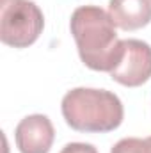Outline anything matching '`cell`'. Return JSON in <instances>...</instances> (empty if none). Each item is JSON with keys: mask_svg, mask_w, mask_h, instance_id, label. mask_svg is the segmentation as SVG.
I'll return each instance as SVG.
<instances>
[{"mask_svg": "<svg viewBox=\"0 0 151 153\" xmlns=\"http://www.w3.org/2000/svg\"><path fill=\"white\" fill-rule=\"evenodd\" d=\"M110 153H151V137H124L114 144Z\"/></svg>", "mask_w": 151, "mask_h": 153, "instance_id": "52a82bcc", "label": "cell"}, {"mask_svg": "<svg viewBox=\"0 0 151 153\" xmlns=\"http://www.w3.org/2000/svg\"><path fill=\"white\" fill-rule=\"evenodd\" d=\"M44 27V16L32 0L0 2V39L13 48H27L36 43Z\"/></svg>", "mask_w": 151, "mask_h": 153, "instance_id": "3957f363", "label": "cell"}, {"mask_svg": "<svg viewBox=\"0 0 151 153\" xmlns=\"http://www.w3.org/2000/svg\"><path fill=\"white\" fill-rule=\"evenodd\" d=\"M124 53L110 71L112 80L126 87H139L151 78V46L141 39H123Z\"/></svg>", "mask_w": 151, "mask_h": 153, "instance_id": "277c9868", "label": "cell"}, {"mask_svg": "<svg viewBox=\"0 0 151 153\" xmlns=\"http://www.w3.org/2000/svg\"><path fill=\"white\" fill-rule=\"evenodd\" d=\"M109 14L123 30L142 29L151 22V0H110Z\"/></svg>", "mask_w": 151, "mask_h": 153, "instance_id": "8992f818", "label": "cell"}, {"mask_svg": "<svg viewBox=\"0 0 151 153\" xmlns=\"http://www.w3.org/2000/svg\"><path fill=\"white\" fill-rule=\"evenodd\" d=\"M82 62L94 71H112L119 64L124 46L117 38L110 14L98 5L76 7L70 20Z\"/></svg>", "mask_w": 151, "mask_h": 153, "instance_id": "6da1fadb", "label": "cell"}, {"mask_svg": "<svg viewBox=\"0 0 151 153\" xmlns=\"http://www.w3.org/2000/svg\"><path fill=\"white\" fill-rule=\"evenodd\" d=\"M61 111L66 123L78 132L105 134L115 130L124 117L117 94L107 89L75 87L62 98Z\"/></svg>", "mask_w": 151, "mask_h": 153, "instance_id": "7a4b0ae2", "label": "cell"}, {"mask_svg": "<svg viewBox=\"0 0 151 153\" xmlns=\"http://www.w3.org/2000/svg\"><path fill=\"white\" fill-rule=\"evenodd\" d=\"M14 139L20 153H48L55 139V130L48 116L30 114L16 125Z\"/></svg>", "mask_w": 151, "mask_h": 153, "instance_id": "5b68a950", "label": "cell"}, {"mask_svg": "<svg viewBox=\"0 0 151 153\" xmlns=\"http://www.w3.org/2000/svg\"><path fill=\"white\" fill-rule=\"evenodd\" d=\"M61 153H98V150L89 143H70L61 150Z\"/></svg>", "mask_w": 151, "mask_h": 153, "instance_id": "ba28073f", "label": "cell"}]
</instances>
